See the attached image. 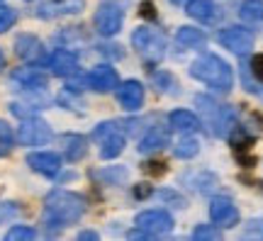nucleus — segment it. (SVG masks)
Listing matches in <instances>:
<instances>
[{"label": "nucleus", "mask_w": 263, "mask_h": 241, "mask_svg": "<svg viewBox=\"0 0 263 241\" xmlns=\"http://www.w3.org/2000/svg\"><path fill=\"white\" fill-rule=\"evenodd\" d=\"M0 3H3V0H0Z\"/></svg>", "instance_id": "41"}, {"label": "nucleus", "mask_w": 263, "mask_h": 241, "mask_svg": "<svg viewBox=\"0 0 263 241\" xmlns=\"http://www.w3.org/2000/svg\"><path fill=\"white\" fill-rule=\"evenodd\" d=\"M244 85L251 93L258 85H263V54H254L249 66H244Z\"/></svg>", "instance_id": "22"}, {"label": "nucleus", "mask_w": 263, "mask_h": 241, "mask_svg": "<svg viewBox=\"0 0 263 241\" xmlns=\"http://www.w3.org/2000/svg\"><path fill=\"white\" fill-rule=\"evenodd\" d=\"M15 54L27 61V64H42L47 59V51H44V44L42 39L34 37V34H20L15 39Z\"/></svg>", "instance_id": "13"}, {"label": "nucleus", "mask_w": 263, "mask_h": 241, "mask_svg": "<svg viewBox=\"0 0 263 241\" xmlns=\"http://www.w3.org/2000/svg\"><path fill=\"white\" fill-rule=\"evenodd\" d=\"M15 146V134H12V127H10L5 120H0V158L8 156Z\"/></svg>", "instance_id": "25"}, {"label": "nucleus", "mask_w": 263, "mask_h": 241, "mask_svg": "<svg viewBox=\"0 0 263 241\" xmlns=\"http://www.w3.org/2000/svg\"><path fill=\"white\" fill-rule=\"evenodd\" d=\"M159 197L161 200H166V202H176V207H185V197H183V195H178L176 193V190H161L159 193Z\"/></svg>", "instance_id": "33"}, {"label": "nucleus", "mask_w": 263, "mask_h": 241, "mask_svg": "<svg viewBox=\"0 0 263 241\" xmlns=\"http://www.w3.org/2000/svg\"><path fill=\"white\" fill-rule=\"evenodd\" d=\"M154 83L159 85L161 90H163V93H178V90H176V81H173V76L168 73V71H159V73H154Z\"/></svg>", "instance_id": "29"}, {"label": "nucleus", "mask_w": 263, "mask_h": 241, "mask_svg": "<svg viewBox=\"0 0 263 241\" xmlns=\"http://www.w3.org/2000/svg\"><path fill=\"white\" fill-rule=\"evenodd\" d=\"M168 120H171V127L176 132H180V134H195L200 129V120H197L195 112L190 110H173Z\"/></svg>", "instance_id": "21"}, {"label": "nucleus", "mask_w": 263, "mask_h": 241, "mask_svg": "<svg viewBox=\"0 0 263 241\" xmlns=\"http://www.w3.org/2000/svg\"><path fill=\"white\" fill-rule=\"evenodd\" d=\"M137 232H129L132 239H154L173 229V217L166 210H144L134 217Z\"/></svg>", "instance_id": "3"}, {"label": "nucleus", "mask_w": 263, "mask_h": 241, "mask_svg": "<svg viewBox=\"0 0 263 241\" xmlns=\"http://www.w3.org/2000/svg\"><path fill=\"white\" fill-rule=\"evenodd\" d=\"M20 212H22V210H20L17 202H0V224L15 219Z\"/></svg>", "instance_id": "31"}, {"label": "nucleus", "mask_w": 263, "mask_h": 241, "mask_svg": "<svg viewBox=\"0 0 263 241\" xmlns=\"http://www.w3.org/2000/svg\"><path fill=\"white\" fill-rule=\"evenodd\" d=\"M190 76L195 81H200L202 85L217 90V93H229L234 88V71H232V66L227 64L222 56L210 54V51L200 54L190 64Z\"/></svg>", "instance_id": "2"}, {"label": "nucleus", "mask_w": 263, "mask_h": 241, "mask_svg": "<svg viewBox=\"0 0 263 241\" xmlns=\"http://www.w3.org/2000/svg\"><path fill=\"white\" fill-rule=\"evenodd\" d=\"M166 146H171V132H168V127H161V124L151 127L146 132V137L139 141L141 154H156V151H161V149H166Z\"/></svg>", "instance_id": "17"}, {"label": "nucleus", "mask_w": 263, "mask_h": 241, "mask_svg": "<svg viewBox=\"0 0 263 241\" xmlns=\"http://www.w3.org/2000/svg\"><path fill=\"white\" fill-rule=\"evenodd\" d=\"M195 102L200 105V110L205 112L207 124L212 127V132H215L217 137H227V134L232 132V127L236 124V115H234L232 107L217 105L215 100H210V98H205V95H200Z\"/></svg>", "instance_id": "5"}, {"label": "nucleus", "mask_w": 263, "mask_h": 241, "mask_svg": "<svg viewBox=\"0 0 263 241\" xmlns=\"http://www.w3.org/2000/svg\"><path fill=\"white\" fill-rule=\"evenodd\" d=\"M44 61H47L49 71L59 78H71V76L78 73V56L71 49H54Z\"/></svg>", "instance_id": "10"}, {"label": "nucleus", "mask_w": 263, "mask_h": 241, "mask_svg": "<svg viewBox=\"0 0 263 241\" xmlns=\"http://www.w3.org/2000/svg\"><path fill=\"white\" fill-rule=\"evenodd\" d=\"M210 219H212V224L222 227V229L236 227L239 224V207L229 197H215L210 202Z\"/></svg>", "instance_id": "12"}, {"label": "nucleus", "mask_w": 263, "mask_h": 241, "mask_svg": "<svg viewBox=\"0 0 263 241\" xmlns=\"http://www.w3.org/2000/svg\"><path fill=\"white\" fill-rule=\"evenodd\" d=\"M141 15L144 17H156V8H154V3H141Z\"/></svg>", "instance_id": "36"}, {"label": "nucleus", "mask_w": 263, "mask_h": 241, "mask_svg": "<svg viewBox=\"0 0 263 241\" xmlns=\"http://www.w3.org/2000/svg\"><path fill=\"white\" fill-rule=\"evenodd\" d=\"M88 151V139L81 134H66L64 137V156L68 161H81Z\"/></svg>", "instance_id": "23"}, {"label": "nucleus", "mask_w": 263, "mask_h": 241, "mask_svg": "<svg viewBox=\"0 0 263 241\" xmlns=\"http://www.w3.org/2000/svg\"><path fill=\"white\" fill-rule=\"evenodd\" d=\"M217 42L236 56H246L254 49V32L246 27H224L219 29Z\"/></svg>", "instance_id": "9"}, {"label": "nucleus", "mask_w": 263, "mask_h": 241, "mask_svg": "<svg viewBox=\"0 0 263 241\" xmlns=\"http://www.w3.org/2000/svg\"><path fill=\"white\" fill-rule=\"evenodd\" d=\"M85 83L95 93H110L120 85V76H117V68H112L110 64H100L85 76Z\"/></svg>", "instance_id": "11"}, {"label": "nucleus", "mask_w": 263, "mask_h": 241, "mask_svg": "<svg viewBox=\"0 0 263 241\" xmlns=\"http://www.w3.org/2000/svg\"><path fill=\"white\" fill-rule=\"evenodd\" d=\"M15 22H17V12H15V8H10V5H0V34H3V32H8Z\"/></svg>", "instance_id": "28"}, {"label": "nucleus", "mask_w": 263, "mask_h": 241, "mask_svg": "<svg viewBox=\"0 0 263 241\" xmlns=\"http://www.w3.org/2000/svg\"><path fill=\"white\" fill-rule=\"evenodd\" d=\"M144 171H146V173H154V176H161L166 168H163V163H159V161H151V163H144Z\"/></svg>", "instance_id": "35"}, {"label": "nucleus", "mask_w": 263, "mask_h": 241, "mask_svg": "<svg viewBox=\"0 0 263 241\" xmlns=\"http://www.w3.org/2000/svg\"><path fill=\"white\" fill-rule=\"evenodd\" d=\"M176 42H178V47H183V49H202L207 44V34L202 29L193 27V25H183V27H178V32H176Z\"/></svg>", "instance_id": "20"}, {"label": "nucleus", "mask_w": 263, "mask_h": 241, "mask_svg": "<svg viewBox=\"0 0 263 241\" xmlns=\"http://www.w3.org/2000/svg\"><path fill=\"white\" fill-rule=\"evenodd\" d=\"M34 236H37V232H34L32 227H27V224H15V227L8 229V234H5L8 241H25V239H34Z\"/></svg>", "instance_id": "27"}, {"label": "nucleus", "mask_w": 263, "mask_h": 241, "mask_svg": "<svg viewBox=\"0 0 263 241\" xmlns=\"http://www.w3.org/2000/svg\"><path fill=\"white\" fill-rule=\"evenodd\" d=\"M51 127H49L44 120H39V117H25L22 124H20L17 129V141L22 146H44L51 141Z\"/></svg>", "instance_id": "8"}, {"label": "nucleus", "mask_w": 263, "mask_h": 241, "mask_svg": "<svg viewBox=\"0 0 263 241\" xmlns=\"http://www.w3.org/2000/svg\"><path fill=\"white\" fill-rule=\"evenodd\" d=\"M173 3H178V0H173Z\"/></svg>", "instance_id": "40"}, {"label": "nucleus", "mask_w": 263, "mask_h": 241, "mask_svg": "<svg viewBox=\"0 0 263 241\" xmlns=\"http://www.w3.org/2000/svg\"><path fill=\"white\" fill-rule=\"evenodd\" d=\"M222 234H219V229H215V227H210V224H197L195 232H193V239L195 241H205V239H219Z\"/></svg>", "instance_id": "30"}, {"label": "nucleus", "mask_w": 263, "mask_h": 241, "mask_svg": "<svg viewBox=\"0 0 263 241\" xmlns=\"http://www.w3.org/2000/svg\"><path fill=\"white\" fill-rule=\"evenodd\" d=\"M93 139L100 144V158H105V161L117 158L124 151V144H127L117 122H100L93 132Z\"/></svg>", "instance_id": "6"}, {"label": "nucleus", "mask_w": 263, "mask_h": 241, "mask_svg": "<svg viewBox=\"0 0 263 241\" xmlns=\"http://www.w3.org/2000/svg\"><path fill=\"white\" fill-rule=\"evenodd\" d=\"M5 68V54H3V49H0V71Z\"/></svg>", "instance_id": "38"}, {"label": "nucleus", "mask_w": 263, "mask_h": 241, "mask_svg": "<svg viewBox=\"0 0 263 241\" xmlns=\"http://www.w3.org/2000/svg\"><path fill=\"white\" fill-rule=\"evenodd\" d=\"M239 17L244 22H263V0H244L239 5Z\"/></svg>", "instance_id": "24"}, {"label": "nucleus", "mask_w": 263, "mask_h": 241, "mask_svg": "<svg viewBox=\"0 0 263 241\" xmlns=\"http://www.w3.org/2000/svg\"><path fill=\"white\" fill-rule=\"evenodd\" d=\"M197 151H200V144H197V139H193L190 134H185V139H180L178 146L173 149V154L178 158H193V156H197Z\"/></svg>", "instance_id": "26"}, {"label": "nucleus", "mask_w": 263, "mask_h": 241, "mask_svg": "<svg viewBox=\"0 0 263 241\" xmlns=\"http://www.w3.org/2000/svg\"><path fill=\"white\" fill-rule=\"evenodd\" d=\"M185 12L190 17H195L197 22H205V25H212V22L219 20V8L212 0H188L185 3Z\"/></svg>", "instance_id": "19"}, {"label": "nucleus", "mask_w": 263, "mask_h": 241, "mask_svg": "<svg viewBox=\"0 0 263 241\" xmlns=\"http://www.w3.org/2000/svg\"><path fill=\"white\" fill-rule=\"evenodd\" d=\"M12 81L20 88H29V90H39V88H47V73L39 71L37 66H25L12 71Z\"/></svg>", "instance_id": "18"}, {"label": "nucleus", "mask_w": 263, "mask_h": 241, "mask_svg": "<svg viewBox=\"0 0 263 241\" xmlns=\"http://www.w3.org/2000/svg\"><path fill=\"white\" fill-rule=\"evenodd\" d=\"M256 95H258V98H261V100H263V90H258V93H256Z\"/></svg>", "instance_id": "39"}, {"label": "nucleus", "mask_w": 263, "mask_h": 241, "mask_svg": "<svg viewBox=\"0 0 263 241\" xmlns=\"http://www.w3.org/2000/svg\"><path fill=\"white\" fill-rule=\"evenodd\" d=\"M241 236L244 239H263V219H251V222L246 224Z\"/></svg>", "instance_id": "32"}, {"label": "nucleus", "mask_w": 263, "mask_h": 241, "mask_svg": "<svg viewBox=\"0 0 263 241\" xmlns=\"http://www.w3.org/2000/svg\"><path fill=\"white\" fill-rule=\"evenodd\" d=\"M85 214L83 195L71 193V190H51L44 197V210H42V222L47 232L57 234L66 227L76 224Z\"/></svg>", "instance_id": "1"}, {"label": "nucleus", "mask_w": 263, "mask_h": 241, "mask_svg": "<svg viewBox=\"0 0 263 241\" xmlns=\"http://www.w3.org/2000/svg\"><path fill=\"white\" fill-rule=\"evenodd\" d=\"M144 85L139 81H124V83L117 85V100L122 105L127 112H137L141 110V105H144Z\"/></svg>", "instance_id": "15"}, {"label": "nucleus", "mask_w": 263, "mask_h": 241, "mask_svg": "<svg viewBox=\"0 0 263 241\" xmlns=\"http://www.w3.org/2000/svg\"><path fill=\"white\" fill-rule=\"evenodd\" d=\"M27 166L34 173L54 178L61 171V156L54 151H32V154H27Z\"/></svg>", "instance_id": "14"}, {"label": "nucleus", "mask_w": 263, "mask_h": 241, "mask_svg": "<svg viewBox=\"0 0 263 241\" xmlns=\"http://www.w3.org/2000/svg\"><path fill=\"white\" fill-rule=\"evenodd\" d=\"M78 239H81V241H88V239L95 241V239H98V232H90V229H85V232L78 234Z\"/></svg>", "instance_id": "37"}, {"label": "nucleus", "mask_w": 263, "mask_h": 241, "mask_svg": "<svg viewBox=\"0 0 263 241\" xmlns=\"http://www.w3.org/2000/svg\"><path fill=\"white\" fill-rule=\"evenodd\" d=\"M100 176L107 178L110 183H122L124 178H127V171H124V168H115V171H103Z\"/></svg>", "instance_id": "34"}, {"label": "nucleus", "mask_w": 263, "mask_h": 241, "mask_svg": "<svg viewBox=\"0 0 263 241\" xmlns=\"http://www.w3.org/2000/svg\"><path fill=\"white\" fill-rule=\"evenodd\" d=\"M122 22H124L122 5H117L112 0H105V3L98 5L93 17V27L100 37H115L122 29Z\"/></svg>", "instance_id": "7"}, {"label": "nucleus", "mask_w": 263, "mask_h": 241, "mask_svg": "<svg viewBox=\"0 0 263 241\" xmlns=\"http://www.w3.org/2000/svg\"><path fill=\"white\" fill-rule=\"evenodd\" d=\"M78 10H83V0H44L37 8V17L51 20L59 15H73Z\"/></svg>", "instance_id": "16"}, {"label": "nucleus", "mask_w": 263, "mask_h": 241, "mask_svg": "<svg viewBox=\"0 0 263 241\" xmlns=\"http://www.w3.org/2000/svg\"><path fill=\"white\" fill-rule=\"evenodd\" d=\"M132 47L139 51L146 64H159L166 56V37L154 27H139L132 34Z\"/></svg>", "instance_id": "4"}]
</instances>
